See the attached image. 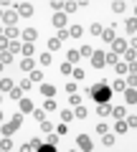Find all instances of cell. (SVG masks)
<instances>
[{"label":"cell","instance_id":"obj_1","mask_svg":"<svg viewBox=\"0 0 137 152\" xmlns=\"http://www.w3.org/2000/svg\"><path fill=\"white\" fill-rule=\"evenodd\" d=\"M89 94L97 104H107L112 99V89H109V81H99L94 86H89Z\"/></svg>","mask_w":137,"mask_h":152},{"label":"cell","instance_id":"obj_2","mask_svg":"<svg viewBox=\"0 0 137 152\" xmlns=\"http://www.w3.org/2000/svg\"><path fill=\"white\" fill-rule=\"evenodd\" d=\"M76 145H79V150H81V152H92L94 150V142H92V137H89V134H79L76 137Z\"/></svg>","mask_w":137,"mask_h":152},{"label":"cell","instance_id":"obj_3","mask_svg":"<svg viewBox=\"0 0 137 152\" xmlns=\"http://www.w3.org/2000/svg\"><path fill=\"white\" fill-rule=\"evenodd\" d=\"M0 20L5 23L8 28H13V26H15V20H18V13H13V10H3V18H0Z\"/></svg>","mask_w":137,"mask_h":152},{"label":"cell","instance_id":"obj_4","mask_svg":"<svg viewBox=\"0 0 137 152\" xmlns=\"http://www.w3.org/2000/svg\"><path fill=\"white\" fill-rule=\"evenodd\" d=\"M36 36H38V31H36V28H26V31H21L23 43H33V41H36Z\"/></svg>","mask_w":137,"mask_h":152},{"label":"cell","instance_id":"obj_5","mask_svg":"<svg viewBox=\"0 0 137 152\" xmlns=\"http://www.w3.org/2000/svg\"><path fill=\"white\" fill-rule=\"evenodd\" d=\"M18 15L31 18L33 15V5H31V3H18Z\"/></svg>","mask_w":137,"mask_h":152},{"label":"cell","instance_id":"obj_6","mask_svg":"<svg viewBox=\"0 0 137 152\" xmlns=\"http://www.w3.org/2000/svg\"><path fill=\"white\" fill-rule=\"evenodd\" d=\"M92 66L94 69H102V66H104V53H102V51H94L92 53Z\"/></svg>","mask_w":137,"mask_h":152},{"label":"cell","instance_id":"obj_7","mask_svg":"<svg viewBox=\"0 0 137 152\" xmlns=\"http://www.w3.org/2000/svg\"><path fill=\"white\" fill-rule=\"evenodd\" d=\"M114 26H109V28H104V31H102V41H104V43H112V41H114Z\"/></svg>","mask_w":137,"mask_h":152},{"label":"cell","instance_id":"obj_8","mask_svg":"<svg viewBox=\"0 0 137 152\" xmlns=\"http://www.w3.org/2000/svg\"><path fill=\"white\" fill-rule=\"evenodd\" d=\"M112 46H114V53H125L127 51V41H122V38H114Z\"/></svg>","mask_w":137,"mask_h":152},{"label":"cell","instance_id":"obj_9","mask_svg":"<svg viewBox=\"0 0 137 152\" xmlns=\"http://www.w3.org/2000/svg\"><path fill=\"white\" fill-rule=\"evenodd\" d=\"M41 94H43L46 99H53V94H56V86H53V84H43V86H41Z\"/></svg>","mask_w":137,"mask_h":152},{"label":"cell","instance_id":"obj_10","mask_svg":"<svg viewBox=\"0 0 137 152\" xmlns=\"http://www.w3.org/2000/svg\"><path fill=\"white\" fill-rule=\"evenodd\" d=\"M33 109H36V107H33L31 99H21V114H31Z\"/></svg>","mask_w":137,"mask_h":152},{"label":"cell","instance_id":"obj_11","mask_svg":"<svg viewBox=\"0 0 137 152\" xmlns=\"http://www.w3.org/2000/svg\"><path fill=\"white\" fill-rule=\"evenodd\" d=\"M79 58H81V56H79V51H74V48H69V51H66V64H76V61Z\"/></svg>","mask_w":137,"mask_h":152},{"label":"cell","instance_id":"obj_12","mask_svg":"<svg viewBox=\"0 0 137 152\" xmlns=\"http://www.w3.org/2000/svg\"><path fill=\"white\" fill-rule=\"evenodd\" d=\"M97 114H99V117H109V114H112L109 102H107V104H97Z\"/></svg>","mask_w":137,"mask_h":152},{"label":"cell","instance_id":"obj_13","mask_svg":"<svg viewBox=\"0 0 137 152\" xmlns=\"http://www.w3.org/2000/svg\"><path fill=\"white\" fill-rule=\"evenodd\" d=\"M53 26H56V28H64V26H66V13H64V10L53 15Z\"/></svg>","mask_w":137,"mask_h":152},{"label":"cell","instance_id":"obj_14","mask_svg":"<svg viewBox=\"0 0 137 152\" xmlns=\"http://www.w3.org/2000/svg\"><path fill=\"white\" fill-rule=\"evenodd\" d=\"M13 150V140L10 137H3V140H0V152H10Z\"/></svg>","mask_w":137,"mask_h":152},{"label":"cell","instance_id":"obj_15","mask_svg":"<svg viewBox=\"0 0 137 152\" xmlns=\"http://www.w3.org/2000/svg\"><path fill=\"white\" fill-rule=\"evenodd\" d=\"M3 36H5V38H8V41H15V38H18V36H21V31H18V28H15V26H13V28H5V33H3Z\"/></svg>","mask_w":137,"mask_h":152},{"label":"cell","instance_id":"obj_16","mask_svg":"<svg viewBox=\"0 0 137 152\" xmlns=\"http://www.w3.org/2000/svg\"><path fill=\"white\" fill-rule=\"evenodd\" d=\"M21 69L23 71H33V69H36V61H33V58H23L21 61Z\"/></svg>","mask_w":137,"mask_h":152},{"label":"cell","instance_id":"obj_17","mask_svg":"<svg viewBox=\"0 0 137 152\" xmlns=\"http://www.w3.org/2000/svg\"><path fill=\"white\" fill-rule=\"evenodd\" d=\"M33 51H36V48H33V43H23V46H21V53L26 56V58H31Z\"/></svg>","mask_w":137,"mask_h":152},{"label":"cell","instance_id":"obj_18","mask_svg":"<svg viewBox=\"0 0 137 152\" xmlns=\"http://www.w3.org/2000/svg\"><path fill=\"white\" fill-rule=\"evenodd\" d=\"M74 117H79V119H86V117H89V109H86V107H76V109H74Z\"/></svg>","mask_w":137,"mask_h":152},{"label":"cell","instance_id":"obj_19","mask_svg":"<svg viewBox=\"0 0 137 152\" xmlns=\"http://www.w3.org/2000/svg\"><path fill=\"white\" fill-rule=\"evenodd\" d=\"M15 129H18V127L13 124V122H8V124H3V137H10L13 132H15Z\"/></svg>","mask_w":137,"mask_h":152},{"label":"cell","instance_id":"obj_20","mask_svg":"<svg viewBox=\"0 0 137 152\" xmlns=\"http://www.w3.org/2000/svg\"><path fill=\"white\" fill-rule=\"evenodd\" d=\"M66 31H69V36H71V38H79L84 33V28L81 26H71V28H66Z\"/></svg>","mask_w":137,"mask_h":152},{"label":"cell","instance_id":"obj_21","mask_svg":"<svg viewBox=\"0 0 137 152\" xmlns=\"http://www.w3.org/2000/svg\"><path fill=\"white\" fill-rule=\"evenodd\" d=\"M125 99H127L130 104H135V102H137V91H135V89H125Z\"/></svg>","mask_w":137,"mask_h":152},{"label":"cell","instance_id":"obj_22","mask_svg":"<svg viewBox=\"0 0 137 152\" xmlns=\"http://www.w3.org/2000/svg\"><path fill=\"white\" fill-rule=\"evenodd\" d=\"M104 64H109V66H117V64H119L117 53H104Z\"/></svg>","mask_w":137,"mask_h":152},{"label":"cell","instance_id":"obj_23","mask_svg":"<svg viewBox=\"0 0 137 152\" xmlns=\"http://www.w3.org/2000/svg\"><path fill=\"white\" fill-rule=\"evenodd\" d=\"M0 64H13V53H8V51H0Z\"/></svg>","mask_w":137,"mask_h":152},{"label":"cell","instance_id":"obj_24","mask_svg":"<svg viewBox=\"0 0 137 152\" xmlns=\"http://www.w3.org/2000/svg\"><path fill=\"white\" fill-rule=\"evenodd\" d=\"M92 53H94L92 46H81V48H79V56H84V58H92Z\"/></svg>","mask_w":137,"mask_h":152},{"label":"cell","instance_id":"obj_25","mask_svg":"<svg viewBox=\"0 0 137 152\" xmlns=\"http://www.w3.org/2000/svg\"><path fill=\"white\" fill-rule=\"evenodd\" d=\"M112 114H114L117 119H125V117H127V109L125 107H114V109H112Z\"/></svg>","mask_w":137,"mask_h":152},{"label":"cell","instance_id":"obj_26","mask_svg":"<svg viewBox=\"0 0 137 152\" xmlns=\"http://www.w3.org/2000/svg\"><path fill=\"white\" fill-rule=\"evenodd\" d=\"M71 76H74V81H81L84 76H86V71L84 69H71Z\"/></svg>","mask_w":137,"mask_h":152},{"label":"cell","instance_id":"obj_27","mask_svg":"<svg viewBox=\"0 0 137 152\" xmlns=\"http://www.w3.org/2000/svg\"><path fill=\"white\" fill-rule=\"evenodd\" d=\"M109 89H112V91H125V89H127V84H125V81H122V79H117V81H114V84H112V86H109Z\"/></svg>","mask_w":137,"mask_h":152},{"label":"cell","instance_id":"obj_28","mask_svg":"<svg viewBox=\"0 0 137 152\" xmlns=\"http://www.w3.org/2000/svg\"><path fill=\"white\" fill-rule=\"evenodd\" d=\"M102 145H104V147H112V145H114V134H109V132L102 134Z\"/></svg>","mask_w":137,"mask_h":152},{"label":"cell","instance_id":"obj_29","mask_svg":"<svg viewBox=\"0 0 137 152\" xmlns=\"http://www.w3.org/2000/svg\"><path fill=\"white\" fill-rule=\"evenodd\" d=\"M125 56H127V66H135V58H137V53H135V48H130V51H125Z\"/></svg>","mask_w":137,"mask_h":152},{"label":"cell","instance_id":"obj_30","mask_svg":"<svg viewBox=\"0 0 137 152\" xmlns=\"http://www.w3.org/2000/svg\"><path fill=\"white\" fill-rule=\"evenodd\" d=\"M51 61H53V58H51V53H41L38 56V64L41 66H51Z\"/></svg>","mask_w":137,"mask_h":152},{"label":"cell","instance_id":"obj_31","mask_svg":"<svg viewBox=\"0 0 137 152\" xmlns=\"http://www.w3.org/2000/svg\"><path fill=\"white\" fill-rule=\"evenodd\" d=\"M13 86H15V84H13L10 79H0V89H3V91H10Z\"/></svg>","mask_w":137,"mask_h":152},{"label":"cell","instance_id":"obj_32","mask_svg":"<svg viewBox=\"0 0 137 152\" xmlns=\"http://www.w3.org/2000/svg\"><path fill=\"white\" fill-rule=\"evenodd\" d=\"M41 132H46V134H51V132H53V124H51L48 119H43V122H41Z\"/></svg>","mask_w":137,"mask_h":152},{"label":"cell","instance_id":"obj_33","mask_svg":"<svg viewBox=\"0 0 137 152\" xmlns=\"http://www.w3.org/2000/svg\"><path fill=\"white\" fill-rule=\"evenodd\" d=\"M127 31H130V36H135V33H137V20H135V18L127 20Z\"/></svg>","mask_w":137,"mask_h":152},{"label":"cell","instance_id":"obj_34","mask_svg":"<svg viewBox=\"0 0 137 152\" xmlns=\"http://www.w3.org/2000/svg\"><path fill=\"white\" fill-rule=\"evenodd\" d=\"M28 81H43V71H36V69H33V71H31V79H28Z\"/></svg>","mask_w":137,"mask_h":152},{"label":"cell","instance_id":"obj_35","mask_svg":"<svg viewBox=\"0 0 137 152\" xmlns=\"http://www.w3.org/2000/svg\"><path fill=\"white\" fill-rule=\"evenodd\" d=\"M8 96H10V99H23V91H21L18 86H13L10 91H8Z\"/></svg>","mask_w":137,"mask_h":152},{"label":"cell","instance_id":"obj_36","mask_svg":"<svg viewBox=\"0 0 137 152\" xmlns=\"http://www.w3.org/2000/svg\"><path fill=\"white\" fill-rule=\"evenodd\" d=\"M102 31H104V28L99 26V23H92V28H89V33H92V36H102Z\"/></svg>","mask_w":137,"mask_h":152},{"label":"cell","instance_id":"obj_37","mask_svg":"<svg viewBox=\"0 0 137 152\" xmlns=\"http://www.w3.org/2000/svg\"><path fill=\"white\" fill-rule=\"evenodd\" d=\"M15 51H21V43L18 41H8V53H15Z\"/></svg>","mask_w":137,"mask_h":152},{"label":"cell","instance_id":"obj_38","mask_svg":"<svg viewBox=\"0 0 137 152\" xmlns=\"http://www.w3.org/2000/svg\"><path fill=\"white\" fill-rule=\"evenodd\" d=\"M43 112H56V102H53V99H46V104H43Z\"/></svg>","mask_w":137,"mask_h":152},{"label":"cell","instance_id":"obj_39","mask_svg":"<svg viewBox=\"0 0 137 152\" xmlns=\"http://www.w3.org/2000/svg\"><path fill=\"white\" fill-rule=\"evenodd\" d=\"M31 114H33V117H36L38 122H43V119H46V112H43V109H33Z\"/></svg>","mask_w":137,"mask_h":152},{"label":"cell","instance_id":"obj_40","mask_svg":"<svg viewBox=\"0 0 137 152\" xmlns=\"http://www.w3.org/2000/svg\"><path fill=\"white\" fill-rule=\"evenodd\" d=\"M61 119H64V124H66V122H71V119H74V112L64 109V112H61Z\"/></svg>","mask_w":137,"mask_h":152},{"label":"cell","instance_id":"obj_41","mask_svg":"<svg viewBox=\"0 0 137 152\" xmlns=\"http://www.w3.org/2000/svg\"><path fill=\"white\" fill-rule=\"evenodd\" d=\"M125 124H127V129H135V127H137V117H135V114H130V119H127Z\"/></svg>","mask_w":137,"mask_h":152},{"label":"cell","instance_id":"obj_42","mask_svg":"<svg viewBox=\"0 0 137 152\" xmlns=\"http://www.w3.org/2000/svg\"><path fill=\"white\" fill-rule=\"evenodd\" d=\"M46 145H59V134H56V132H51V134H48V140H46Z\"/></svg>","mask_w":137,"mask_h":152},{"label":"cell","instance_id":"obj_43","mask_svg":"<svg viewBox=\"0 0 137 152\" xmlns=\"http://www.w3.org/2000/svg\"><path fill=\"white\" fill-rule=\"evenodd\" d=\"M114 132H130V129H127V124H125V119H117V127H114Z\"/></svg>","mask_w":137,"mask_h":152},{"label":"cell","instance_id":"obj_44","mask_svg":"<svg viewBox=\"0 0 137 152\" xmlns=\"http://www.w3.org/2000/svg\"><path fill=\"white\" fill-rule=\"evenodd\" d=\"M28 145H31V147H33V150H38V147H41V145H43V140H41V137H33V140H31V142H28Z\"/></svg>","mask_w":137,"mask_h":152},{"label":"cell","instance_id":"obj_45","mask_svg":"<svg viewBox=\"0 0 137 152\" xmlns=\"http://www.w3.org/2000/svg\"><path fill=\"white\" fill-rule=\"evenodd\" d=\"M71 69H74V66H71V64H66V61L61 64V74H64V76H69V74H71Z\"/></svg>","mask_w":137,"mask_h":152},{"label":"cell","instance_id":"obj_46","mask_svg":"<svg viewBox=\"0 0 137 152\" xmlns=\"http://www.w3.org/2000/svg\"><path fill=\"white\" fill-rule=\"evenodd\" d=\"M18 89H21V91H31V81H28V79H23V81L18 84Z\"/></svg>","mask_w":137,"mask_h":152},{"label":"cell","instance_id":"obj_47","mask_svg":"<svg viewBox=\"0 0 137 152\" xmlns=\"http://www.w3.org/2000/svg\"><path fill=\"white\" fill-rule=\"evenodd\" d=\"M10 122H13L15 127H21V124H23V114H21V112H18V114H13V119H10Z\"/></svg>","mask_w":137,"mask_h":152},{"label":"cell","instance_id":"obj_48","mask_svg":"<svg viewBox=\"0 0 137 152\" xmlns=\"http://www.w3.org/2000/svg\"><path fill=\"white\" fill-rule=\"evenodd\" d=\"M76 3H64V13H74V10H76Z\"/></svg>","mask_w":137,"mask_h":152},{"label":"cell","instance_id":"obj_49","mask_svg":"<svg viewBox=\"0 0 137 152\" xmlns=\"http://www.w3.org/2000/svg\"><path fill=\"white\" fill-rule=\"evenodd\" d=\"M38 152H56V147H53V145H46V142H43V145L38 147Z\"/></svg>","mask_w":137,"mask_h":152},{"label":"cell","instance_id":"obj_50","mask_svg":"<svg viewBox=\"0 0 137 152\" xmlns=\"http://www.w3.org/2000/svg\"><path fill=\"white\" fill-rule=\"evenodd\" d=\"M48 5H51V8H53V10H59V13H61V10H64V3H59V0H51Z\"/></svg>","mask_w":137,"mask_h":152},{"label":"cell","instance_id":"obj_51","mask_svg":"<svg viewBox=\"0 0 137 152\" xmlns=\"http://www.w3.org/2000/svg\"><path fill=\"white\" fill-rule=\"evenodd\" d=\"M59 46H61V41H59V38H51V41H48V48H51V51H56Z\"/></svg>","mask_w":137,"mask_h":152},{"label":"cell","instance_id":"obj_52","mask_svg":"<svg viewBox=\"0 0 137 152\" xmlns=\"http://www.w3.org/2000/svg\"><path fill=\"white\" fill-rule=\"evenodd\" d=\"M69 102H71L74 107H79V102H81V96H79V94H69Z\"/></svg>","mask_w":137,"mask_h":152},{"label":"cell","instance_id":"obj_53","mask_svg":"<svg viewBox=\"0 0 137 152\" xmlns=\"http://www.w3.org/2000/svg\"><path fill=\"white\" fill-rule=\"evenodd\" d=\"M66 91H69V94L76 91V81H66Z\"/></svg>","mask_w":137,"mask_h":152},{"label":"cell","instance_id":"obj_54","mask_svg":"<svg viewBox=\"0 0 137 152\" xmlns=\"http://www.w3.org/2000/svg\"><path fill=\"white\" fill-rule=\"evenodd\" d=\"M127 71H130L127 64H117V74H127Z\"/></svg>","mask_w":137,"mask_h":152},{"label":"cell","instance_id":"obj_55","mask_svg":"<svg viewBox=\"0 0 137 152\" xmlns=\"http://www.w3.org/2000/svg\"><path fill=\"white\" fill-rule=\"evenodd\" d=\"M0 51H8V38L0 36Z\"/></svg>","mask_w":137,"mask_h":152},{"label":"cell","instance_id":"obj_56","mask_svg":"<svg viewBox=\"0 0 137 152\" xmlns=\"http://www.w3.org/2000/svg\"><path fill=\"white\" fill-rule=\"evenodd\" d=\"M97 132H99V134H107V132H109V127H107V124H104V122H102V124H99V127H97Z\"/></svg>","mask_w":137,"mask_h":152},{"label":"cell","instance_id":"obj_57","mask_svg":"<svg viewBox=\"0 0 137 152\" xmlns=\"http://www.w3.org/2000/svg\"><path fill=\"white\" fill-rule=\"evenodd\" d=\"M66 38H69V31H66V28H64V31H59V41H66Z\"/></svg>","mask_w":137,"mask_h":152},{"label":"cell","instance_id":"obj_58","mask_svg":"<svg viewBox=\"0 0 137 152\" xmlns=\"http://www.w3.org/2000/svg\"><path fill=\"white\" fill-rule=\"evenodd\" d=\"M112 10H125V3H112Z\"/></svg>","mask_w":137,"mask_h":152},{"label":"cell","instance_id":"obj_59","mask_svg":"<svg viewBox=\"0 0 137 152\" xmlns=\"http://www.w3.org/2000/svg\"><path fill=\"white\" fill-rule=\"evenodd\" d=\"M21 152H33V147H31V145H28V142H26V145L21 147Z\"/></svg>","mask_w":137,"mask_h":152},{"label":"cell","instance_id":"obj_60","mask_svg":"<svg viewBox=\"0 0 137 152\" xmlns=\"http://www.w3.org/2000/svg\"><path fill=\"white\" fill-rule=\"evenodd\" d=\"M0 122H3V112H0Z\"/></svg>","mask_w":137,"mask_h":152},{"label":"cell","instance_id":"obj_61","mask_svg":"<svg viewBox=\"0 0 137 152\" xmlns=\"http://www.w3.org/2000/svg\"><path fill=\"white\" fill-rule=\"evenodd\" d=\"M0 18H3V10H0Z\"/></svg>","mask_w":137,"mask_h":152},{"label":"cell","instance_id":"obj_62","mask_svg":"<svg viewBox=\"0 0 137 152\" xmlns=\"http://www.w3.org/2000/svg\"><path fill=\"white\" fill-rule=\"evenodd\" d=\"M0 36H3V31H0Z\"/></svg>","mask_w":137,"mask_h":152},{"label":"cell","instance_id":"obj_63","mask_svg":"<svg viewBox=\"0 0 137 152\" xmlns=\"http://www.w3.org/2000/svg\"><path fill=\"white\" fill-rule=\"evenodd\" d=\"M0 99H3V96H0Z\"/></svg>","mask_w":137,"mask_h":152},{"label":"cell","instance_id":"obj_64","mask_svg":"<svg viewBox=\"0 0 137 152\" xmlns=\"http://www.w3.org/2000/svg\"><path fill=\"white\" fill-rule=\"evenodd\" d=\"M92 152H94V150H92Z\"/></svg>","mask_w":137,"mask_h":152}]
</instances>
